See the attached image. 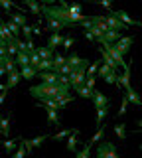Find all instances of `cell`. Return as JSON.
<instances>
[{"label": "cell", "mask_w": 142, "mask_h": 158, "mask_svg": "<svg viewBox=\"0 0 142 158\" xmlns=\"http://www.w3.org/2000/svg\"><path fill=\"white\" fill-rule=\"evenodd\" d=\"M69 89H71L69 85H59V83H55V85L40 83V85H32L30 87V95L34 99H40V101H46V99H53V101H57V99L69 95Z\"/></svg>", "instance_id": "obj_1"}, {"label": "cell", "mask_w": 142, "mask_h": 158, "mask_svg": "<svg viewBox=\"0 0 142 158\" xmlns=\"http://www.w3.org/2000/svg\"><path fill=\"white\" fill-rule=\"evenodd\" d=\"M97 158H119V150H116L115 142H99L95 148Z\"/></svg>", "instance_id": "obj_2"}, {"label": "cell", "mask_w": 142, "mask_h": 158, "mask_svg": "<svg viewBox=\"0 0 142 158\" xmlns=\"http://www.w3.org/2000/svg\"><path fill=\"white\" fill-rule=\"evenodd\" d=\"M132 42H134V38H132V36H124V38H120L116 44H112V48H115L116 52H119L120 56L124 57V53H128V49H130V46H132Z\"/></svg>", "instance_id": "obj_3"}, {"label": "cell", "mask_w": 142, "mask_h": 158, "mask_svg": "<svg viewBox=\"0 0 142 158\" xmlns=\"http://www.w3.org/2000/svg\"><path fill=\"white\" fill-rule=\"evenodd\" d=\"M111 16L119 18L120 22L124 24V26H128V28H130V26H140V22H138V20H134L132 16H128V14H126L124 10H112V14H111Z\"/></svg>", "instance_id": "obj_4"}, {"label": "cell", "mask_w": 142, "mask_h": 158, "mask_svg": "<svg viewBox=\"0 0 142 158\" xmlns=\"http://www.w3.org/2000/svg\"><path fill=\"white\" fill-rule=\"evenodd\" d=\"M65 65H69L71 71H73V69H77V67H81V65H89V61L83 59V57H79V56H75V53H71V56L65 57Z\"/></svg>", "instance_id": "obj_5"}, {"label": "cell", "mask_w": 142, "mask_h": 158, "mask_svg": "<svg viewBox=\"0 0 142 158\" xmlns=\"http://www.w3.org/2000/svg\"><path fill=\"white\" fill-rule=\"evenodd\" d=\"M93 105H95V109H103V107H109V97L103 95L101 91H95L93 89Z\"/></svg>", "instance_id": "obj_6"}, {"label": "cell", "mask_w": 142, "mask_h": 158, "mask_svg": "<svg viewBox=\"0 0 142 158\" xmlns=\"http://www.w3.org/2000/svg\"><path fill=\"white\" fill-rule=\"evenodd\" d=\"M116 87H124V89H130V69H124V73L122 75H119V79H116Z\"/></svg>", "instance_id": "obj_7"}, {"label": "cell", "mask_w": 142, "mask_h": 158, "mask_svg": "<svg viewBox=\"0 0 142 158\" xmlns=\"http://www.w3.org/2000/svg\"><path fill=\"white\" fill-rule=\"evenodd\" d=\"M20 71H18V69H16V71H12V73H8V81L6 83H4V87H6V91H8V89H12V87H16L18 85V83H20Z\"/></svg>", "instance_id": "obj_8"}, {"label": "cell", "mask_w": 142, "mask_h": 158, "mask_svg": "<svg viewBox=\"0 0 142 158\" xmlns=\"http://www.w3.org/2000/svg\"><path fill=\"white\" fill-rule=\"evenodd\" d=\"M61 42H63V36L61 34H51L50 36V40H47V49H50V52H55V48L57 46H61Z\"/></svg>", "instance_id": "obj_9"}, {"label": "cell", "mask_w": 142, "mask_h": 158, "mask_svg": "<svg viewBox=\"0 0 142 158\" xmlns=\"http://www.w3.org/2000/svg\"><path fill=\"white\" fill-rule=\"evenodd\" d=\"M126 101L128 103H132V105H136V107H140L142 105V99H140V95L134 91V89H126Z\"/></svg>", "instance_id": "obj_10"}, {"label": "cell", "mask_w": 142, "mask_h": 158, "mask_svg": "<svg viewBox=\"0 0 142 158\" xmlns=\"http://www.w3.org/2000/svg\"><path fill=\"white\" fill-rule=\"evenodd\" d=\"M14 61H16V65H20V69L28 67V65H30V56H28L26 52H18L16 57H14Z\"/></svg>", "instance_id": "obj_11"}, {"label": "cell", "mask_w": 142, "mask_h": 158, "mask_svg": "<svg viewBox=\"0 0 142 158\" xmlns=\"http://www.w3.org/2000/svg\"><path fill=\"white\" fill-rule=\"evenodd\" d=\"M46 20H47V26H50V32H53V34H59V30L69 28V26H65L63 22H59V20H53V18H46Z\"/></svg>", "instance_id": "obj_12"}, {"label": "cell", "mask_w": 142, "mask_h": 158, "mask_svg": "<svg viewBox=\"0 0 142 158\" xmlns=\"http://www.w3.org/2000/svg\"><path fill=\"white\" fill-rule=\"evenodd\" d=\"M99 52H101V57H103V63H105V65L107 67H111L112 69V71H116V69H119V65H116V63L115 61H112V57L109 56V53H107L105 52V49H103V48H99Z\"/></svg>", "instance_id": "obj_13"}, {"label": "cell", "mask_w": 142, "mask_h": 158, "mask_svg": "<svg viewBox=\"0 0 142 158\" xmlns=\"http://www.w3.org/2000/svg\"><path fill=\"white\" fill-rule=\"evenodd\" d=\"M46 113H47V125L50 127H59V115H57V111L46 109Z\"/></svg>", "instance_id": "obj_14"}, {"label": "cell", "mask_w": 142, "mask_h": 158, "mask_svg": "<svg viewBox=\"0 0 142 158\" xmlns=\"http://www.w3.org/2000/svg\"><path fill=\"white\" fill-rule=\"evenodd\" d=\"M2 67L6 69V73H12V71H16V61H14V57L10 56H6V57H2Z\"/></svg>", "instance_id": "obj_15"}, {"label": "cell", "mask_w": 142, "mask_h": 158, "mask_svg": "<svg viewBox=\"0 0 142 158\" xmlns=\"http://www.w3.org/2000/svg\"><path fill=\"white\" fill-rule=\"evenodd\" d=\"M24 4L30 8V12L34 14V16H38V20H40V14H42V6H40V4L34 2V0H24Z\"/></svg>", "instance_id": "obj_16"}, {"label": "cell", "mask_w": 142, "mask_h": 158, "mask_svg": "<svg viewBox=\"0 0 142 158\" xmlns=\"http://www.w3.org/2000/svg\"><path fill=\"white\" fill-rule=\"evenodd\" d=\"M18 71H20V77H22V79H34V77L38 75V71H36L34 67H30V65H28V67H22V69H18Z\"/></svg>", "instance_id": "obj_17"}, {"label": "cell", "mask_w": 142, "mask_h": 158, "mask_svg": "<svg viewBox=\"0 0 142 158\" xmlns=\"http://www.w3.org/2000/svg\"><path fill=\"white\" fill-rule=\"evenodd\" d=\"M103 136H105V125H103V127H99V131L95 132V136H93L91 140L87 142V144H89V146H95V144H99V142L103 140Z\"/></svg>", "instance_id": "obj_18"}, {"label": "cell", "mask_w": 142, "mask_h": 158, "mask_svg": "<svg viewBox=\"0 0 142 158\" xmlns=\"http://www.w3.org/2000/svg\"><path fill=\"white\" fill-rule=\"evenodd\" d=\"M50 138V135H42V136H36V138H28V144H30L32 148H38L43 144V140H47Z\"/></svg>", "instance_id": "obj_19"}, {"label": "cell", "mask_w": 142, "mask_h": 158, "mask_svg": "<svg viewBox=\"0 0 142 158\" xmlns=\"http://www.w3.org/2000/svg\"><path fill=\"white\" fill-rule=\"evenodd\" d=\"M10 22H14L18 28H24V26H26V16H24V14H20V12H16V14H12Z\"/></svg>", "instance_id": "obj_20"}, {"label": "cell", "mask_w": 142, "mask_h": 158, "mask_svg": "<svg viewBox=\"0 0 142 158\" xmlns=\"http://www.w3.org/2000/svg\"><path fill=\"white\" fill-rule=\"evenodd\" d=\"M77 135H79V132H73V135L67 138V152H77Z\"/></svg>", "instance_id": "obj_21"}, {"label": "cell", "mask_w": 142, "mask_h": 158, "mask_svg": "<svg viewBox=\"0 0 142 158\" xmlns=\"http://www.w3.org/2000/svg\"><path fill=\"white\" fill-rule=\"evenodd\" d=\"M0 131L4 136H8V132H10V118L8 117H0Z\"/></svg>", "instance_id": "obj_22"}, {"label": "cell", "mask_w": 142, "mask_h": 158, "mask_svg": "<svg viewBox=\"0 0 142 158\" xmlns=\"http://www.w3.org/2000/svg\"><path fill=\"white\" fill-rule=\"evenodd\" d=\"M36 53L40 59H51L53 57V52H50L47 48H36Z\"/></svg>", "instance_id": "obj_23"}, {"label": "cell", "mask_w": 142, "mask_h": 158, "mask_svg": "<svg viewBox=\"0 0 142 158\" xmlns=\"http://www.w3.org/2000/svg\"><path fill=\"white\" fill-rule=\"evenodd\" d=\"M4 26H6V30L12 34V38H18V36H20V28H18L14 22H10V20H8V22H4Z\"/></svg>", "instance_id": "obj_24"}, {"label": "cell", "mask_w": 142, "mask_h": 158, "mask_svg": "<svg viewBox=\"0 0 142 158\" xmlns=\"http://www.w3.org/2000/svg\"><path fill=\"white\" fill-rule=\"evenodd\" d=\"M73 132H79V131H71V128H65V131L57 132V135H50V138H53V140H61V138L69 136V135H73Z\"/></svg>", "instance_id": "obj_25"}, {"label": "cell", "mask_w": 142, "mask_h": 158, "mask_svg": "<svg viewBox=\"0 0 142 158\" xmlns=\"http://www.w3.org/2000/svg\"><path fill=\"white\" fill-rule=\"evenodd\" d=\"M51 61H53V71H57L61 65H65V56H53Z\"/></svg>", "instance_id": "obj_26"}, {"label": "cell", "mask_w": 142, "mask_h": 158, "mask_svg": "<svg viewBox=\"0 0 142 158\" xmlns=\"http://www.w3.org/2000/svg\"><path fill=\"white\" fill-rule=\"evenodd\" d=\"M73 101H75V97H73V95H67V97L57 99V101H55V103H57V111H59V109H63L67 103H73Z\"/></svg>", "instance_id": "obj_27"}, {"label": "cell", "mask_w": 142, "mask_h": 158, "mask_svg": "<svg viewBox=\"0 0 142 158\" xmlns=\"http://www.w3.org/2000/svg\"><path fill=\"white\" fill-rule=\"evenodd\" d=\"M107 111H109L107 107L97 109V127H103V121H105V117H107Z\"/></svg>", "instance_id": "obj_28"}, {"label": "cell", "mask_w": 142, "mask_h": 158, "mask_svg": "<svg viewBox=\"0 0 142 158\" xmlns=\"http://www.w3.org/2000/svg\"><path fill=\"white\" fill-rule=\"evenodd\" d=\"M2 146H4V150H6V152H12L14 148L18 146V138H16V140H12V138H8V140H4V142H2Z\"/></svg>", "instance_id": "obj_29"}, {"label": "cell", "mask_w": 142, "mask_h": 158, "mask_svg": "<svg viewBox=\"0 0 142 158\" xmlns=\"http://www.w3.org/2000/svg\"><path fill=\"white\" fill-rule=\"evenodd\" d=\"M75 91L79 93V97H83V99H91L93 97V89H87L85 85L79 87V89H75Z\"/></svg>", "instance_id": "obj_30"}, {"label": "cell", "mask_w": 142, "mask_h": 158, "mask_svg": "<svg viewBox=\"0 0 142 158\" xmlns=\"http://www.w3.org/2000/svg\"><path fill=\"white\" fill-rule=\"evenodd\" d=\"M111 71H112L111 67H107L105 63H101V65H99V69H97V73H95V77H97V75H99V77H107Z\"/></svg>", "instance_id": "obj_31"}, {"label": "cell", "mask_w": 142, "mask_h": 158, "mask_svg": "<svg viewBox=\"0 0 142 158\" xmlns=\"http://www.w3.org/2000/svg\"><path fill=\"white\" fill-rule=\"evenodd\" d=\"M89 156H91V146H89V144H85L79 152H77V156H75V158H89Z\"/></svg>", "instance_id": "obj_32"}, {"label": "cell", "mask_w": 142, "mask_h": 158, "mask_svg": "<svg viewBox=\"0 0 142 158\" xmlns=\"http://www.w3.org/2000/svg\"><path fill=\"white\" fill-rule=\"evenodd\" d=\"M124 127H126V125H116V127H115V135L119 136L120 140H122V138H126V128H124Z\"/></svg>", "instance_id": "obj_33"}, {"label": "cell", "mask_w": 142, "mask_h": 158, "mask_svg": "<svg viewBox=\"0 0 142 158\" xmlns=\"http://www.w3.org/2000/svg\"><path fill=\"white\" fill-rule=\"evenodd\" d=\"M107 83H111V85H116V79H119V71H111L107 77H103Z\"/></svg>", "instance_id": "obj_34"}, {"label": "cell", "mask_w": 142, "mask_h": 158, "mask_svg": "<svg viewBox=\"0 0 142 158\" xmlns=\"http://www.w3.org/2000/svg\"><path fill=\"white\" fill-rule=\"evenodd\" d=\"M126 111H128V101H126V97H122V101H120V111L116 113V117L126 115Z\"/></svg>", "instance_id": "obj_35"}, {"label": "cell", "mask_w": 142, "mask_h": 158, "mask_svg": "<svg viewBox=\"0 0 142 158\" xmlns=\"http://www.w3.org/2000/svg\"><path fill=\"white\" fill-rule=\"evenodd\" d=\"M20 32H24V38H26V42H28V40H32V28L28 26V24H26L24 28H20Z\"/></svg>", "instance_id": "obj_36"}, {"label": "cell", "mask_w": 142, "mask_h": 158, "mask_svg": "<svg viewBox=\"0 0 142 158\" xmlns=\"http://www.w3.org/2000/svg\"><path fill=\"white\" fill-rule=\"evenodd\" d=\"M18 142H20V138H18ZM24 156H26V150H24L22 144H18V150H16V154H14L12 158H24Z\"/></svg>", "instance_id": "obj_37"}, {"label": "cell", "mask_w": 142, "mask_h": 158, "mask_svg": "<svg viewBox=\"0 0 142 158\" xmlns=\"http://www.w3.org/2000/svg\"><path fill=\"white\" fill-rule=\"evenodd\" d=\"M73 44H75V40L73 38H63V42H61V48H65V49H69Z\"/></svg>", "instance_id": "obj_38"}, {"label": "cell", "mask_w": 142, "mask_h": 158, "mask_svg": "<svg viewBox=\"0 0 142 158\" xmlns=\"http://www.w3.org/2000/svg\"><path fill=\"white\" fill-rule=\"evenodd\" d=\"M99 4H101V6H103V8H105V10H109V12L112 14V4L109 2V0H101V2H99Z\"/></svg>", "instance_id": "obj_39"}, {"label": "cell", "mask_w": 142, "mask_h": 158, "mask_svg": "<svg viewBox=\"0 0 142 158\" xmlns=\"http://www.w3.org/2000/svg\"><path fill=\"white\" fill-rule=\"evenodd\" d=\"M0 6H2L4 10H12V8H14V4H12V2H8V0H0Z\"/></svg>", "instance_id": "obj_40"}, {"label": "cell", "mask_w": 142, "mask_h": 158, "mask_svg": "<svg viewBox=\"0 0 142 158\" xmlns=\"http://www.w3.org/2000/svg\"><path fill=\"white\" fill-rule=\"evenodd\" d=\"M32 34H34V36H42V28H40V22H38L36 26L32 28Z\"/></svg>", "instance_id": "obj_41"}, {"label": "cell", "mask_w": 142, "mask_h": 158, "mask_svg": "<svg viewBox=\"0 0 142 158\" xmlns=\"http://www.w3.org/2000/svg\"><path fill=\"white\" fill-rule=\"evenodd\" d=\"M6 95H8V91H2V93H0V105L4 103V99H6Z\"/></svg>", "instance_id": "obj_42"}, {"label": "cell", "mask_w": 142, "mask_h": 158, "mask_svg": "<svg viewBox=\"0 0 142 158\" xmlns=\"http://www.w3.org/2000/svg\"><path fill=\"white\" fill-rule=\"evenodd\" d=\"M85 40H89V42H95V38H93L89 32H85Z\"/></svg>", "instance_id": "obj_43"}, {"label": "cell", "mask_w": 142, "mask_h": 158, "mask_svg": "<svg viewBox=\"0 0 142 158\" xmlns=\"http://www.w3.org/2000/svg\"><path fill=\"white\" fill-rule=\"evenodd\" d=\"M2 75H6V69H4V67H0V77H2Z\"/></svg>", "instance_id": "obj_44"}, {"label": "cell", "mask_w": 142, "mask_h": 158, "mask_svg": "<svg viewBox=\"0 0 142 158\" xmlns=\"http://www.w3.org/2000/svg\"><path fill=\"white\" fill-rule=\"evenodd\" d=\"M0 67H2V57H0Z\"/></svg>", "instance_id": "obj_45"}, {"label": "cell", "mask_w": 142, "mask_h": 158, "mask_svg": "<svg viewBox=\"0 0 142 158\" xmlns=\"http://www.w3.org/2000/svg\"><path fill=\"white\" fill-rule=\"evenodd\" d=\"M0 135H2V131H0Z\"/></svg>", "instance_id": "obj_46"}]
</instances>
